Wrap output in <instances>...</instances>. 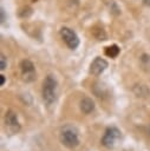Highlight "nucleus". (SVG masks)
<instances>
[{
	"label": "nucleus",
	"mask_w": 150,
	"mask_h": 151,
	"mask_svg": "<svg viewBox=\"0 0 150 151\" xmlns=\"http://www.w3.org/2000/svg\"><path fill=\"white\" fill-rule=\"evenodd\" d=\"M57 98V80L53 76H47L43 83V99L47 105H51Z\"/></svg>",
	"instance_id": "nucleus-1"
},
{
	"label": "nucleus",
	"mask_w": 150,
	"mask_h": 151,
	"mask_svg": "<svg viewBox=\"0 0 150 151\" xmlns=\"http://www.w3.org/2000/svg\"><path fill=\"white\" fill-rule=\"evenodd\" d=\"M59 139H60L61 144H64L69 149H73L79 144L77 130L70 125H66L65 127L61 129L60 134H59Z\"/></svg>",
	"instance_id": "nucleus-2"
},
{
	"label": "nucleus",
	"mask_w": 150,
	"mask_h": 151,
	"mask_svg": "<svg viewBox=\"0 0 150 151\" xmlns=\"http://www.w3.org/2000/svg\"><path fill=\"white\" fill-rule=\"evenodd\" d=\"M120 137H122V132L117 127L115 126L107 127L102 138V144L107 149H112L118 144V142L120 140Z\"/></svg>",
	"instance_id": "nucleus-3"
},
{
	"label": "nucleus",
	"mask_w": 150,
	"mask_h": 151,
	"mask_svg": "<svg viewBox=\"0 0 150 151\" xmlns=\"http://www.w3.org/2000/svg\"><path fill=\"white\" fill-rule=\"evenodd\" d=\"M60 35L63 38V40L65 41V44L71 48V50H74L78 47L79 45V39L77 37V34L69 27H63L60 29Z\"/></svg>",
	"instance_id": "nucleus-4"
},
{
	"label": "nucleus",
	"mask_w": 150,
	"mask_h": 151,
	"mask_svg": "<svg viewBox=\"0 0 150 151\" xmlns=\"http://www.w3.org/2000/svg\"><path fill=\"white\" fill-rule=\"evenodd\" d=\"M20 68H21V76L25 81H33L35 79V68L32 61L25 59L20 63Z\"/></svg>",
	"instance_id": "nucleus-5"
},
{
	"label": "nucleus",
	"mask_w": 150,
	"mask_h": 151,
	"mask_svg": "<svg viewBox=\"0 0 150 151\" xmlns=\"http://www.w3.org/2000/svg\"><path fill=\"white\" fill-rule=\"evenodd\" d=\"M5 123H6V126H7V130L11 132V134L13 133H17L19 130H20V124L18 122V118H17V114L13 112V111H8L5 116Z\"/></svg>",
	"instance_id": "nucleus-6"
},
{
	"label": "nucleus",
	"mask_w": 150,
	"mask_h": 151,
	"mask_svg": "<svg viewBox=\"0 0 150 151\" xmlns=\"http://www.w3.org/2000/svg\"><path fill=\"white\" fill-rule=\"evenodd\" d=\"M107 61L105 60V59H103V58H100V57H97L92 63H91V65H90V72L93 74V76H99V74H102L105 70H106V67H107Z\"/></svg>",
	"instance_id": "nucleus-7"
},
{
	"label": "nucleus",
	"mask_w": 150,
	"mask_h": 151,
	"mask_svg": "<svg viewBox=\"0 0 150 151\" xmlns=\"http://www.w3.org/2000/svg\"><path fill=\"white\" fill-rule=\"evenodd\" d=\"M93 109H94V103H93L92 99L85 97V98H83V99L80 100V110H81L84 113L87 114V113L92 112Z\"/></svg>",
	"instance_id": "nucleus-8"
},
{
	"label": "nucleus",
	"mask_w": 150,
	"mask_h": 151,
	"mask_svg": "<svg viewBox=\"0 0 150 151\" xmlns=\"http://www.w3.org/2000/svg\"><path fill=\"white\" fill-rule=\"evenodd\" d=\"M105 54L110 58H116L119 54V47L117 45H111L105 47Z\"/></svg>",
	"instance_id": "nucleus-9"
},
{
	"label": "nucleus",
	"mask_w": 150,
	"mask_h": 151,
	"mask_svg": "<svg viewBox=\"0 0 150 151\" xmlns=\"http://www.w3.org/2000/svg\"><path fill=\"white\" fill-rule=\"evenodd\" d=\"M93 35H94L98 40H105V39H106V33L104 32L103 28H94Z\"/></svg>",
	"instance_id": "nucleus-10"
},
{
	"label": "nucleus",
	"mask_w": 150,
	"mask_h": 151,
	"mask_svg": "<svg viewBox=\"0 0 150 151\" xmlns=\"http://www.w3.org/2000/svg\"><path fill=\"white\" fill-rule=\"evenodd\" d=\"M6 66H7L6 57H5L4 54H1V58H0V68H1V71H2V70H5V68H6Z\"/></svg>",
	"instance_id": "nucleus-11"
},
{
	"label": "nucleus",
	"mask_w": 150,
	"mask_h": 151,
	"mask_svg": "<svg viewBox=\"0 0 150 151\" xmlns=\"http://www.w3.org/2000/svg\"><path fill=\"white\" fill-rule=\"evenodd\" d=\"M4 84H5V76H2V74H1V76H0V85L2 86Z\"/></svg>",
	"instance_id": "nucleus-12"
},
{
	"label": "nucleus",
	"mask_w": 150,
	"mask_h": 151,
	"mask_svg": "<svg viewBox=\"0 0 150 151\" xmlns=\"http://www.w3.org/2000/svg\"><path fill=\"white\" fill-rule=\"evenodd\" d=\"M143 4L145 6H150V0H143Z\"/></svg>",
	"instance_id": "nucleus-13"
}]
</instances>
